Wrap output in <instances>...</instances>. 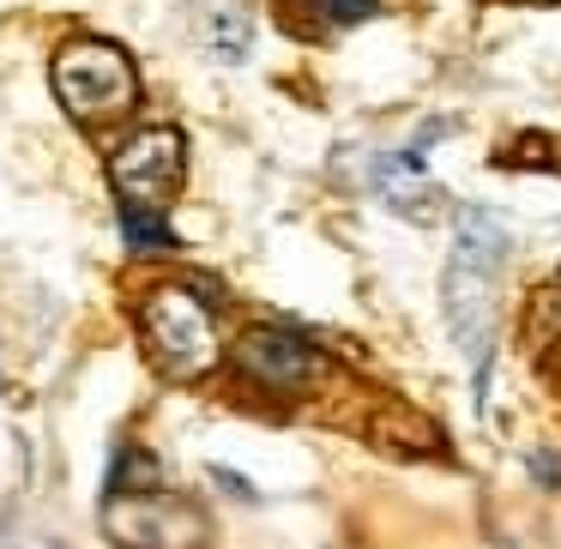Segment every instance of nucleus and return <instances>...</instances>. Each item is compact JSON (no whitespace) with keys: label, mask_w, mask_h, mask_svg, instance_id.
Listing matches in <instances>:
<instances>
[{"label":"nucleus","mask_w":561,"mask_h":549,"mask_svg":"<svg viewBox=\"0 0 561 549\" xmlns=\"http://www.w3.org/2000/svg\"><path fill=\"white\" fill-rule=\"evenodd\" d=\"M139 339H146L151 363L163 368V380H206L224 363V332L218 314L199 290L187 284H151L139 296Z\"/></svg>","instance_id":"nucleus-1"},{"label":"nucleus","mask_w":561,"mask_h":549,"mask_svg":"<svg viewBox=\"0 0 561 549\" xmlns=\"http://www.w3.org/2000/svg\"><path fill=\"white\" fill-rule=\"evenodd\" d=\"M55 98L79 127H110L139 110V73L110 37H67L49 61Z\"/></svg>","instance_id":"nucleus-2"},{"label":"nucleus","mask_w":561,"mask_h":549,"mask_svg":"<svg viewBox=\"0 0 561 549\" xmlns=\"http://www.w3.org/2000/svg\"><path fill=\"white\" fill-rule=\"evenodd\" d=\"M103 531L122 549H206L211 525L187 495L170 489H146V495H110L103 507Z\"/></svg>","instance_id":"nucleus-3"},{"label":"nucleus","mask_w":561,"mask_h":549,"mask_svg":"<svg viewBox=\"0 0 561 549\" xmlns=\"http://www.w3.org/2000/svg\"><path fill=\"white\" fill-rule=\"evenodd\" d=\"M230 368L260 392H278V399H302L327 380V356L290 327H248L242 339L230 344Z\"/></svg>","instance_id":"nucleus-4"},{"label":"nucleus","mask_w":561,"mask_h":549,"mask_svg":"<svg viewBox=\"0 0 561 549\" xmlns=\"http://www.w3.org/2000/svg\"><path fill=\"white\" fill-rule=\"evenodd\" d=\"M182 170H187V146L175 127H134L122 146L110 151V187L122 194V206H146V211H163L182 187Z\"/></svg>","instance_id":"nucleus-5"},{"label":"nucleus","mask_w":561,"mask_h":549,"mask_svg":"<svg viewBox=\"0 0 561 549\" xmlns=\"http://www.w3.org/2000/svg\"><path fill=\"white\" fill-rule=\"evenodd\" d=\"M447 327L453 344L471 356L477 368L489 363V339H495V272H471V266H447Z\"/></svg>","instance_id":"nucleus-6"},{"label":"nucleus","mask_w":561,"mask_h":549,"mask_svg":"<svg viewBox=\"0 0 561 549\" xmlns=\"http://www.w3.org/2000/svg\"><path fill=\"white\" fill-rule=\"evenodd\" d=\"M368 182H375V194L387 199V211H399V218H435L447 199H440V187L423 175V158L416 151H380L375 163H368Z\"/></svg>","instance_id":"nucleus-7"},{"label":"nucleus","mask_w":561,"mask_h":549,"mask_svg":"<svg viewBox=\"0 0 561 549\" xmlns=\"http://www.w3.org/2000/svg\"><path fill=\"white\" fill-rule=\"evenodd\" d=\"M194 37L211 61L236 67L254 49V13H248L242 0H194Z\"/></svg>","instance_id":"nucleus-8"},{"label":"nucleus","mask_w":561,"mask_h":549,"mask_svg":"<svg viewBox=\"0 0 561 549\" xmlns=\"http://www.w3.org/2000/svg\"><path fill=\"white\" fill-rule=\"evenodd\" d=\"M513 236L495 211L483 206H459L453 211V266H471V272H501Z\"/></svg>","instance_id":"nucleus-9"},{"label":"nucleus","mask_w":561,"mask_h":549,"mask_svg":"<svg viewBox=\"0 0 561 549\" xmlns=\"http://www.w3.org/2000/svg\"><path fill=\"white\" fill-rule=\"evenodd\" d=\"M122 242H127V254L151 260V254H170V248H175V230H170V218H163V211L122 206Z\"/></svg>","instance_id":"nucleus-10"},{"label":"nucleus","mask_w":561,"mask_h":549,"mask_svg":"<svg viewBox=\"0 0 561 549\" xmlns=\"http://www.w3.org/2000/svg\"><path fill=\"white\" fill-rule=\"evenodd\" d=\"M158 483V465L146 447H122V465H110V495H146Z\"/></svg>","instance_id":"nucleus-11"},{"label":"nucleus","mask_w":561,"mask_h":549,"mask_svg":"<svg viewBox=\"0 0 561 549\" xmlns=\"http://www.w3.org/2000/svg\"><path fill=\"white\" fill-rule=\"evenodd\" d=\"M375 13H380V0H308V19L327 25V31H351Z\"/></svg>","instance_id":"nucleus-12"},{"label":"nucleus","mask_w":561,"mask_h":549,"mask_svg":"<svg viewBox=\"0 0 561 549\" xmlns=\"http://www.w3.org/2000/svg\"><path fill=\"white\" fill-rule=\"evenodd\" d=\"M211 483H218V489H230L236 501H260V495H254V483H248V477H236L230 465H211Z\"/></svg>","instance_id":"nucleus-13"},{"label":"nucleus","mask_w":561,"mask_h":549,"mask_svg":"<svg viewBox=\"0 0 561 549\" xmlns=\"http://www.w3.org/2000/svg\"><path fill=\"white\" fill-rule=\"evenodd\" d=\"M525 465H531V477H537L543 489H556V483H561V459H556V453H543V447H537Z\"/></svg>","instance_id":"nucleus-14"}]
</instances>
